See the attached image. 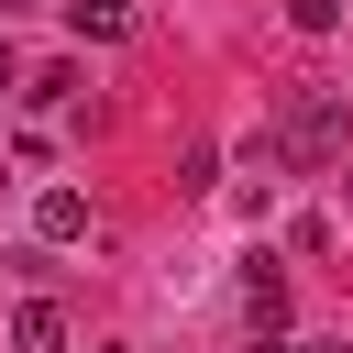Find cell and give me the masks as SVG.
Returning <instances> with one entry per match:
<instances>
[{
    "mask_svg": "<svg viewBox=\"0 0 353 353\" xmlns=\"http://www.w3.org/2000/svg\"><path fill=\"white\" fill-rule=\"evenodd\" d=\"M342 143H353V110L331 88H287V110L265 132V165H342Z\"/></svg>",
    "mask_w": 353,
    "mask_h": 353,
    "instance_id": "obj_1",
    "label": "cell"
},
{
    "mask_svg": "<svg viewBox=\"0 0 353 353\" xmlns=\"http://www.w3.org/2000/svg\"><path fill=\"white\" fill-rule=\"evenodd\" d=\"M33 243H88V199L77 188H44L33 199Z\"/></svg>",
    "mask_w": 353,
    "mask_h": 353,
    "instance_id": "obj_2",
    "label": "cell"
},
{
    "mask_svg": "<svg viewBox=\"0 0 353 353\" xmlns=\"http://www.w3.org/2000/svg\"><path fill=\"white\" fill-rule=\"evenodd\" d=\"M11 353H66V309L55 298H22L11 309Z\"/></svg>",
    "mask_w": 353,
    "mask_h": 353,
    "instance_id": "obj_3",
    "label": "cell"
},
{
    "mask_svg": "<svg viewBox=\"0 0 353 353\" xmlns=\"http://www.w3.org/2000/svg\"><path fill=\"white\" fill-rule=\"evenodd\" d=\"M66 22H77L88 44H121V33H132V0H66Z\"/></svg>",
    "mask_w": 353,
    "mask_h": 353,
    "instance_id": "obj_4",
    "label": "cell"
},
{
    "mask_svg": "<svg viewBox=\"0 0 353 353\" xmlns=\"http://www.w3.org/2000/svg\"><path fill=\"white\" fill-rule=\"evenodd\" d=\"M243 309H254V331H276V320H287V287H276V265H254V276H243Z\"/></svg>",
    "mask_w": 353,
    "mask_h": 353,
    "instance_id": "obj_5",
    "label": "cell"
},
{
    "mask_svg": "<svg viewBox=\"0 0 353 353\" xmlns=\"http://www.w3.org/2000/svg\"><path fill=\"white\" fill-rule=\"evenodd\" d=\"M11 99H33V110H55V99H77V66H44V77H22Z\"/></svg>",
    "mask_w": 353,
    "mask_h": 353,
    "instance_id": "obj_6",
    "label": "cell"
},
{
    "mask_svg": "<svg viewBox=\"0 0 353 353\" xmlns=\"http://www.w3.org/2000/svg\"><path fill=\"white\" fill-rule=\"evenodd\" d=\"M287 22L298 33H342V0H287Z\"/></svg>",
    "mask_w": 353,
    "mask_h": 353,
    "instance_id": "obj_7",
    "label": "cell"
},
{
    "mask_svg": "<svg viewBox=\"0 0 353 353\" xmlns=\"http://www.w3.org/2000/svg\"><path fill=\"white\" fill-rule=\"evenodd\" d=\"M287 353H342V342H331V331H309V342H287Z\"/></svg>",
    "mask_w": 353,
    "mask_h": 353,
    "instance_id": "obj_8",
    "label": "cell"
},
{
    "mask_svg": "<svg viewBox=\"0 0 353 353\" xmlns=\"http://www.w3.org/2000/svg\"><path fill=\"white\" fill-rule=\"evenodd\" d=\"M11 88H22V66H11V44H0V99H11Z\"/></svg>",
    "mask_w": 353,
    "mask_h": 353,
    "instance_id": "obj_9",
    "label": "cell"
}]
</instances>
